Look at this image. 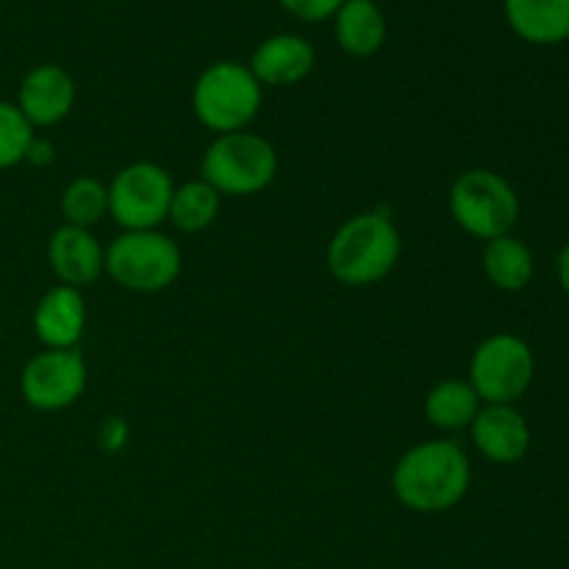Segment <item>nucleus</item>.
I'll return each mask as SVG.
<instances>
[{
	"label": "nucleus",
	"instance_id": "1",
	"mask_svg": "<svg viewBox=\"0 0 569 569\" xmlns=\"http://www.w3.org/2000/svg\"><path fill=\"white\" fill-rule=\"evenodd\" d=\"M472 467L453 439H431L400 456L392 472L395 498L417 515L456 509L470 492Z\"/></svg>",
	"mask_w": 569,
	"mask_h": 569
},
{
	"label": "nucleus",
	"instance_id": "2",
	"mask_svg": "<svg viewBox=\"0 0 569 569\" xmlns=\"http://www.w3.org/2000/svg\"><path fill=\"white\" fill-rule=\"evenodd\" d=\"M400 233L383 211H365L337 228L328 242V270L345 287H372L400 261Z\"/></svg>",
	"mask_w": 569,
	"mask_h": 569
},
{
	"label": "nucleus",
	"instance_id": "3",
	"mask_svg": "<svg viewBox=\"0 0 569 569\" xmlns=\"http://www.w3.org/2000/svg\"><path fill=\"white\" fill-rule=\"evenodd\" d=\"M261 83L248 64L217 61L198 76L192 89L194 117L217 137L248 131L261 109Z\"/></svg>",
	"mask_w": 569,
	"mask_h": 569
},
{
	"label": "nucleus",
	"instance_id": "4",
	"mask_svg": "<svg viewBox=\"0 0 569 569\" xmlns=\"http://www.w3.org/2000/svg\"><path fill=\"white\" fill-rule=\"evenodd\" d=\"M183 267L181 248L159 228L122 231L106 248V272L111 281L137 295H156L178 281Z\"/></svg>",
	"mask_w": 569,
	"mask_h": 569
},
{
	"label": "nucleus",
	"instance_id": "5",
	"mask_svg": "<svg viewBox=\"0 0 569 569\" xmlns=\"http://www.w3.org/2000/svg\"><path fill=\"white\" fill-rule=\"evenodd\" d=\"M200 176L220 194L248 198L264 192L278 176V153L272 142L250 131L222 133L206 148Z\"/></svg>",
	"mask_w": 569,
	"mask_h": 569
},
{
	"label": "nucleus",
	"instance_id": "6",
	"mask_svg": "<svg viewBox=\"0 0 569 569\" xmlns=\"http://www.w3.org/2000/svg\"><path fill=\"white\" fill-rule=\"evenodd\" d=\"M450 217L470 237L492 242L506 237L520 220V198L503 176L492 170H467L448 194Z\"/></svg>",
	"mask_w": 569,
	"mask_h": 569
},
{
	"label": "nucleus",
	"instance_id": "7",
	"mask_svg": "<svg viewBox=\"0 0 569 569\" xmlns=\"http://www.w3.org/2000/svg\"><path fill=\"white\" fill-rule=\"evenodd\" d=\"M533 350L517 333H492L470 359V387L481 403L515 406L533 381Z\"/></svg>",
	"mask_w": 569,
	"mask_h": 569
},
{
	"label": "nucleus",
	"instance_id": "8",
	"mask_svg": "<svg viewBox=\"0 0 569 569\" xmlns=\"http://www.w3.org/2000/svg\"><path fill=\"white\" fill-rule=\"evenodd\" d=\"M172 176L153 161L122 167L109 183V214L122 231H153L170 214Z\"/></svg>",
	"mask_w": 569,
	"mask_h": 569
},
{
	"label": "nucleus",
	"instance_id": "9",
	"mask_svg": "<svg viewBox=\"0 0 569 569\" xmlns=\"http://www.w3.org/2000/svg\"><path fill=\"white\" fill-rule=\"evenodd\" d=\"M87 361L72 350H50L44 348L28 365L22 367L20 392L26 403L37 411H61L78 403V398L87 389Z\"/></svg>",
	"mask_w": 569,
	"mask_h": 569
},
{
	"label": "nucleus",
	"instance_id": "10",
	"mask_svg": "<svg viewBox=\"0 0 569 569\" xmlns=\"http://www.w3.org/2000/svg\"><path fill=\"white\" fill-rule=\"evenodd\" d=\"M472 445L492 465H517L531 448V428L517 406L483 403L470 426Z\"/></svg>",
	"mask_w": 569,
	"mask_h": 569
},
{
	"label": "nucleus",
	"instance_id": "11",
	"mask_svg": "<svg viewBox=\"0 0 569 569\" xmlns=\"http://www.w3.org/2000/svg\"><path fill=\"white\" fill-rule=\"evenodd\" d=\"M76 106V81L59 64H37L22 76L17 109L33 128H50L64 120Z\"/></svg>",
	"mask_w": 569,
	"mask_h": 569
},
{
	"label": "nucleus",
	"instance_id": "12",
	"mask_svg": "<svg viewBox=\"0 0 569 569\" xmlns=\"http://www.w3.org/2000/svg\"><path fill=\"white\" fill-rule=\"evenodd\" d=\"M48 261L59 283L83 289L106 270V250L92 231L76 226L56 228L48 242Z\"/></svg>",
	"mask_w": 569,
	"mask_h": 569
},
{
	"label": "nucleus",
	"instance_id": "13",
	"mask_svg": "<svg viewBox=\"0 0 569 569\" xmlns=\"http://www.w3.org/2000/svg\"><path fill=\"white\" fill-rule=\"evenodd\" d=\"M87 331V303L81 289L59 283L39 298L33 309V333L50 350H72Z\"/></svg>",
	"mask_w": 569,
	"mask_h": 569
},
{
	"label": "nucleus",
	"instance_id": "14",
	"mask_svg": "<svg viewBox=\"0 0 569 569\" xmlns=\"http://www.w3.org/2000/svg\"><path fill=\"white\" fill-rule=\"evenodd\" d=\"M317 53L298 33L267 37L250 56V72L261 87H295L315 70Z\"/></svg>",
	"mask_w": 569,
	"mask_h": 569
},
{
	"label": "nucleus",
	"instance_id": "15",
	"mask_svg": "<svg viewBox=\"0 0 569 569\" xmlns=\"http://www.w3.org/2000/svg\"><path fill=\"white\" fill-rule=\"evenodd\" d=\"M511 31L531 44H561L569 39V0H503Z\"/></svg>",
	"mask_w": 569,
	"mask_h": 569
},
{
	"label": "nucleus",
	"instance_id": "16",
	"mask_svg": "<svg viewBox=\"0 0 569 569\" xmlns=\"http://www.w3.org/2000/svg\"><path fill=\"white\" fill-rule=\"evenodd\" d=\"M333 33L345 53L367 59L387 42V17L376 0H345L333 14Z\"/></svg>",
	"mask_w": 569,
	"mask_h": 569
},
{
	"label": "nucleus",
	"instance_id": "17",
	"mask_svg": "<svg viewBox=\"0 0 569 569\" xmlns=\"http://www.w3.org/2000/svg\"><path fill=\"white\" fill-rule=\"evenodd\" d=\"M483 276L500 292H522L533 278V253L511 233L492 239L483 248Z\"/></svg>",
	"mask_w": 569,
	"mask_h": 569
},
{
	"label": "nucleus",
	"instance_id": "18",
	"mask_svg": "<svg viewBox=\"0 0 569 569\" xmlns=\"http://www.w3.org/2000/svg\"><path fill=\"white\" fill-rule=\"evenodd\" d=\"M481 406V398L470 387V381L448 378V381H439L428 392L426 420L439 431H465V428L472 426Z\"/></svg>",
	"mask_w": 569,
	"mask_h": 569
},
{
	"label": "nucleus",
	"instance_id": "19",
	"mask_svg": "<svg viewBox=\"0 0 569 569\" xmlns=\"http://www.w3.org/2000/svg\"><path fill=\"white\" fill-rule=\"evenodd\" d=\"M220 200L222 194L217 192L211 183H206L203 178L198 181H187L181 187H176L170 200V214L167 220L183 233H200L206 228H211L220 214Z\"/></svg>",
	"mask_w": 569,
	"mask_h": 569
},
{
	"label": "nucleus",
	"instance_id": "20",
	"mask_svg": "<svg viewBox=\"0 0 569 569\" xmlns=\"http://www.w3.org/2000/svg\"><path fill=\"white\" fill-rule=\"evenodd\" d=\"M61 214H64V226L87 228L92 231L106 214H109V187L100 183L98 178L81 176L76 181L67 183L61 192Z\"/></svg>",
	"mask_w": 569,
	"mask_h": 569
},
{
	"label": "nucleus",
	"instance_id": "21",
	"mask_svg": "<svg viewBox=\"0 0 569 569\" xmlns=\"http://www.w3.org/2000/svg\"><path fill=\"white\" fill-rule=\"evenodd\" d=\"M33 139H37L33 126L17 109V103L0 100V170L22 164Z\"/></svg>",
	"mask_w": 569,
	"mask_h": 569
},
{
	"label": "nucleus",
	"instance_id": "22",
	"mask_svg": "<svg viewBox=\"0 0 569 569\" xmlns=\"http://www.w3.org/2000/svg\"><path fill=\"white\" fill-rule=\"evenodd\" d=\"M283 11L303 22H322L339 11L345 0H278Z\"/></svg>",
	"mask_w": 569,
	"mask_h": 569
},
{
	"label": "nucleus",
	"instance_id": "23",
	"mask_svg": "<svg viewBox=\"0 0 569 569\" xmlns=\"http://www.w3.org/2000/svg\"><path fill=\"white\" fill-rule=\"evenodd\" d=\"M128 439V428L120 417H109L100 428V442H103L106 450H120Z\"/></svg>",
	"mask_w": 569,
	"mask_h": 569
},
{
	"label": "nucleus",
	"instance_id": "24",
	"mask_svg": "<svg viewBox=\"0 0 569 569\" xmlns=\"http://www.w3.org/2000/svg\"><path fill=\"white\" fill-rule=\"evenodd\" d=\"M26 161H31V164H48V161H53V144L48 139H33Z\"/></svg>",
	"mask_w": 569,
	"mask_h": 569
},
{
	"label": "nucleus",
	"instance_id": "25",
	"mask_svg": "<svg viewBox=\"0 0 569 569\" xmlns=\"http://www.w3.org/2000/svg\"><path fill=\"white\" fill-rule=\"evenodd\" d=\"M556 270H559V281H561V289L569 295V242L561 248L559 259H556Z\"/></svg>",
	"mask_w": 569,
	"mask_h": 569
}]
</instances>
